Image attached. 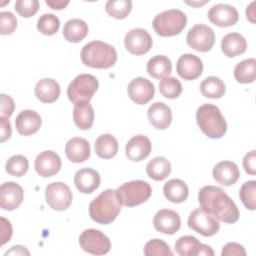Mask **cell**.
<instances>
[{"label":"cell","instance_id":"cell-1","mask_svg":"<svg viewBox=\"0 0 256 256\" xmlns=\"http://www.w3.org/2000/svg\"><path fill=\"white\" fill-rule=\"evenodd\" d=\"M198 201L202 209L222 222L232 224L239 219L236 204L220 187L212 185L202 187L198 193Z\"/></svg>","mask_w":256,"mask_h":256},{"label":"cell","instance_id":"cell-2","mask_svg":"<svg viewBox=\"0 0 256 256\" xmlns=\"http://www.w3.org/2000/svg\"><path fill=\"white\" fill-rule=\"evenodd\" d=\"M121 205L116 190L106 189L91 201L89 215L93 221L99 224H110L119 215Z\"/></svg>","mask_w":256,"mask_h":256},{"label":"cell","instance_id":"cell-3","mask_svg":"<svg viewBox=\"0 0 256 256\" xmlns=\"http://www.w3.org/2000/svg\"><path fill=\"white\" fill-rule=\"evenodd\" d=\"M80 56L84 65L97 69L110 68L117 61V52L115 48L112 45L99 40L85 44L81 50Z\"/></svg>","mask_w":256,"mask_h":256},{"label":"cell","instance_id":"cell-4","mask_svg":"<svg viewBox=\"0 0 256 256\" xmlns=\"http://www.w3.org/2000/svg\"><path fill=\"white\" fill-rule=\"evenodd\" d=\"M196 120L200 130L211 139L223 137L227 131V123L220 109L210 103L201 105L196 112Z\"/></svg>","mask_w":256,"mask_h":256},{"label":"cell","instance_id":"cell-5","mask_svg":"<svg viewBox=\"0 0 256 256\" xmlns=\"http://www.w3.org/2000/svg\"><path fill=\"white\" fill-rule=\"evenodd\" d=\"M187 24V16L179 9H169L157 14L152 26L154 31L162 37H170L179 34Z\"/></svg>","mask_w":256,"mask_h":256},{"label":"cell","instance_id":"cell-6","mask_svg":"<svg viewBox=\"0 0 256 256\" xmlns=\"http://www.w3.org/2000/svg\"><path fill=\"white\" fill-rule=\"evenodd\" d=\"M120 203L127 207H134L146 202L152 193L150 185L143 180H133L120 185L117 190Z\"/></svg>","mask_w":256,"mask_h":256},{"label":"cell","instance_id":"cell-7","mask_svg":"<svg viewBox=\"0 0 256 256\" xmlns=\"http://www.w3.org/2000/svg\"><path fill=\"white\" fill-rule=\"evenodd\" d=\"M99 82L91 74H79L68 85L67 96L74 104L79 102H89L94 93L98 90Z\"/></svg>","mask_w":256,"mask_h":256},{"label":"cell","instance_id":"cell-8","mask_svg":"<svg viewBox=\"0 0 256 256\" xmlns=\"http://www.w3.org/2000/svg\"><path fill=\"white\" fill-rule=\"evenodd\" d=\"M80 247L87 253L93 255H104L110 251V239L100 230L86 229L79 236Z\"/></svg>","mask_w":256,"mask_h":256},{"label":"cell","instance_id":"cell-9","mask_svg":"<svg viewBox=\"0 0 256 256\" xmlns=\"http://www.w3.org/2000/svg\"><path fill=\"white\" fill-rule=\"evenodd\" d=\"M188 227L205 237H210L219 231L220 223L212 214L202 208H196L188 217Z\"/></svg>","mask_w":256,"mask_h":256},{"label":"cell","instance_id":"cell-10","mask_svg":"<svg viewBox=\"0 0 256 256\" xmlns=\"http://www.w3.org/2000/svg\"><path fill=\"white\" fill-rule=\"evenodd\" d=\"M46 203L55 211H64L72 203L73 195L69 186L63 182H53L45 189Z\"/></svg>","mask_w":256,"mask_h":256},{"label":"cell","instance_id":"cell-11","mask_svg":"<svg viewBox=\"0 0 256 256\" xmlns=\"http://www.w3.org/2000/svg\"><path fill=\"white\" fill-rule=\"evenodd\" d=\"M186 40L192 49L207 52L215 43V33L212 28L205 24H196L188 31Z\"/></svg>","mask_w":256,"mask_h":256},{"label":"cell","instance_id":"cell-12","mask_svg":"<svg viewBox=\"0 0 256 256\" xmlns=\"http://www.w3.org/2000/svg\"><path fill=\"white\" fill-rule=\"evenodd\" d=\"M124 44L129 53L140 56L146 54L151 49L153 41L146 30L134 28L126 33Z\"/></svg>","mask_w":256,"mask_h":256},{"label":"cell","instance_id":"cell-13","mask_svg":"<svg viewBox=\"0 0 256 256\" xmlns=\"http://www.w3.org/2000/svg\"><path fill=\"white\" fill-rule=\"evenodd\" d=\"M129 98L139 105L148 103L155 94V88L151 81L144 77H137L133 79L127 87Z\"/></svg>","mask_w":256,"mask_h":256},{"label":"cell","instance_id":"cell-14","mask_svg":"<svg viewBox=\"0 0 256 256\" xmlns=\"http://www.w3.org/2000/svg\"><path fill=\"white\" fill-rule=\"evenodd\" d=\"M175 251L181 256H213L214 251L208 245L202 244L199 240L191 235L180 237L175 243Z\"/></svg>","mask_w":256,"mask_h":256},{"label":"cell","instance_id":"cell-15","mask_svg":"<svg viewBox=\"0 0 256 256\" xmlns=\"http://www.w3.org/2000/svg\"><path fill=\"white\" fill-rule=\"evenodd\" d=\"M211 23L218 27H230L238 22L239 14L234 6L229 4H216L208 11Z\"/></svg>","mask_w":256,"mask_h":256},{"label":"cell","instance_id":"cell-16","mask_svg":"<svg viewBox=\"0 0 256 256\" xmlns=\"http://www.w3.org/2000/svg\"><path fill=\"white\" fill-rule=\"evenodd\" d=\"M176 70L182 79L195 80L200 77L203 72V63L198 56L186 53L177 60Z\"/></svg>","mask_w":256,"mask_h":256},{"label":"cell","instance_id":"cell-17","mask_svg":"<svg viewBox=\"0 0 256 256\" xmlns=\"http://www.w3.org/2000/svg\"><path fill=\"white\" fill-rule=\"evenodd\" d=\"M61 165L62 163L59 155L52 150H46L36 156L34 168L38 175L42 177H51L59 172Z\"/></svg>","mask_w":256,"mask_h":256},{"label":"cell","instance_id":"cell-18","mask_svg":"<svg viewBox=\"0 0 256 256\" xmlns=\"http://www.w3.org/2000/svg\"><path fill=\"white\" fill-rule=\"evenodd\" d=\"M24 198L23 188L15 182H5L0 187V206L3 210L12 211L18 208Z\"/></svg>","mask_w":256,"mask_h":256},{"label":"cell","instance_id":"cell-19","mask_svg":"<svg viewBox=\"0 0 256 256\" xmlns=\"http://www.w3.org/2000/svg\"><path fill=\"white\" fill-rule=\"evenodd\" d=\"M153 226L161 233L172 235L180 229V215L171 209H161L154 215Z\"/></svg>","mask_w":256,"mask_h":256},{"label":"cell","instance_id":"cell-20","mask_svg":"<svg viewBox=\"0 0 256 256\" xmlns=\"http://www.w3.org/2000/svg\"><path fill=\"white\" fill-rule=\"evenodd\" d=\"M152 144L145 135H135L126 144L125 154L131 161H141L147 158L151 152Z\"/></svg>","mask_w":256,"mask_h":256},{"label":"cell","instance_id":"cell-21","mask_svg":"<svg viewBox=\"0 0 256 256\" xmlns=\"http://www.w3.org/2000/svg\"><path fill=\"white\" fill-rule=\"evenodd\" d=\"M212 175L218 184L223 186H231L238 181L240 171L234 162L221 161L214 166Z\"/></svg>","mask_w":256,"mask_h":256},{"label":"cell","instance_id":"cell-22","mask_svg":"<svg viewBox=\"0 0 256 256\" xmlns=\"http://www.w3.org/2000/svg\"><path fill=\"white\" fill-rule=\"evenodd\" d=\"M41 123L40 115L34 110H23L15 119L16 130L23 136L35 134L39 130Z\"/></svg>","mask_w":256,"mask_h":256},{"label":"cell","instance_id":"cell-23","mask_svg":"<svg viewBox=\"0 0 256 256\" xmlns=\"http://www.w3.org/2000/svg\"><path fill=\"white\" fill-rule=\"evenodd\" d=\"M74 184L81 193H92L100 185V175L92 168H82L75 173Z\"/></svg>","mask_w":256,"mask_h":256},{"label":"cell","instance_id":"cell-24","mask_svg":"<svg viewBox=\"0 0 256 256\" xmlns=\"http://www.w3.org/2000/svg\"><path fill=\"white\" fill-rule=\"evenodd\" d=\"M90 144L81 137L69 139L65 145L66 157L74 163H81L90 157Z\"/></svg>","mask_w":256,"mask_h":256},{"label":"cell","instance_id":"cell-25","mask_svg":"<svg viewBox=\"0 0 256 256\" xmlns=\"http://www.w3.org/2000/svg\"><path fill=\"white\" fill-rule=\"evenodd\" d=\"M148 120L157 129L164 130L168 128L172 121V112L168 105L163 102H155L149 108L147 112Z\"/></svg>","mask_w":256,"mask_h":256},{"label":"cell","instance_id":"cell-26","mask_svg":"<svg viewBox=\"0 0 256 256\" xmlns=\"http://www.w3.org/2000/svg\"><path fill=\"white\" fill-rule=\"evenodd\" d=\"M35 96L43 103H53L60 96V86L52 78H43L35 85Z\"/></svg>","mask_w":256,"mask_h":256},{"label":"cell","instance_id":"cell-27","mask_svg":"<svg viewBox=\"0 0 256 256\" xmlns=\"http://www.w3.org/2000/svg\"><path fill=\"white\" fill-rule=\"evenodd\" d=\"M247 49L246 39L237 32L226 34L221 41V50L225 56L232 58L243 54Z\"/></svg>","mask_w":256,"mask_h":256},{"label":"cell","instance_id":"cell-28","mask_svg":"<svg viewBox=\"0 0 256 256\" xmlns=\"http://www.w3.org/2000/svg\"><path fill=\"white\" fill-rule=\"evenodd\" d=\"M73 120L79 129H90L94 122V109L92 105L89 102H79L74 104Z\"/></svg>","mask_w":256,"mask_h":256},{"label":"cell","instance_id":"cell-29","mask_svg":"<svg viewBox=\"0 0 256 256\" xmlns=\"http://www.w3.org/2000/svg\"><path fill=\"white\" fill-rule=\"evenodd\" d=\"M164 196L167 200L173 203L184 202L189 194L187 184L181 179H171L163 186Z\"/></svg>","mask_w":256,"mask_h":256},{"label":"cell","instance_id":"cell-30","mask_svg":"<svg viewBox=\"0 0 256 256\" xmlns=\"http://www.w3.org/2000/svg\"><path fill=\"white\" fill-rule=\"evenodd\" d=\"M88 25L82 19L74 18L68 20L63 27V36L68 42L78 43L88 34Z\"/></svg>","mask_w":256,"mask_h":256},{"label":"cell","instance_id":"cell-31","mask_svg":"<svg viewBox=\"0 0 256 256\" xmlns=\"http://www.w3.org/2000/svg\"><path fill=\"white\" fill-rule=\"evenodd\" d=\"M147 72L155 79H163L171 74L172 63L165 55H155L147 62Z\"/></svg>","mask_w":256,"mask_h":256},{"label":"cell","instance_id":"cell-32","mask_svg":"<svg viewBox=\"0 0 256 256\" xmlns=\"http://www.w3.org/2000/svg\"><path fill=\"white\" fill-rule=\"evenodd\" d=\"M95 152L103 159H110L117 154L118 141L111 134H102L95 140Z\"/></svg>","mask_w":256,"mask_h":256},{"label":"cell","instance_id":"cell-33","mask_svg":"<svg viewBox=\"0 0 256 256\" xmlns=\"http://www.w3.org/2000/svg\"><path fill=\"white\" fill-rule=\"evenodd\" d=\"M171 172V164L168 159L162 156H158L150 160L146 166L147 175L155 180L162 181L169 176Z\"/></svg>","mask_w":256,"mask_h":256},{"label":"cell","instance_id":"cell-34","mask_svg":"<svg viewBox=\"0 0 256 256\" xmlns=\"http://www.w3.org/2000/svg\"><path fill=\"white\" fill-rule=\"evenodd\" d=\"M200 91L202 95L207 98L219 99L225 94L226 87L219 77L209 76L201 82Z\"/></svg>","mask_w":256,"mask_h":256},{"label":"cell","instance_id":"cell-35","mask_svg":"<svg viewBox=\"0 0 256 256\" xmlns=\"http://www.w3.org/2000/svg\"><path fill=\"white\" fill-rule=\"evenodd\" d=\"M255 67L256 60L254 58H248L239 62L234 68V78L236 81L243 84L254 82Z\"/></svg>","mask_w":256,"mask_h":256},{"label":"cell","instance_id":"cell-36","mask_svg":"<svg viewBox=\"0 0 256 256\" xmlns=\"http://www.w3.org/2000/svg\"><path fill=\"white\" fill-rule=\"evenodd\" d=\"M132 9L130 0H109L105 4L106 12L116 19L125 18Z\"/></svg>","mask_w":256,"mask_h":256},{"label":"cell","instance_id":"cell-37","mask_svg":"<svg viewBox=\"0 0 256 256\" xmlns=\"http://www.w3.org/2000/svg\"><path fill=\"white\" fill-rule=\"evenodd\" d=\"M29 168L28 159L23 155H14L10 157L5 164V170L8 174L16 177L25 175Z\"/></svg>","mask_w":256,"mask_h":256},{"label":"cell","instance_id":"cell-38","mask_svg":"<svg viewBox=\"0 0 256 256\" xmlns=\"http://www.w3.org/2000/svg\"><path fill=\"white\" fill-rule=\"evenodd\" d=\"M159 91L162 96L169 99H175L182 93V85L178 79L168 76L160 80Z\"/></svg>","mask_w":256,"mask_h":256},{"label":"cell","instance_id":"cell-39","mask_svg":"<svg viewBox=\"0 0 256 256\" xmlns=\"http://www.w3.org/2000/svg\"><path fill=\"white\" fill-rule=\"evenodd\" d=\"M60 27V20L57 16L51 13L43 14L37 21V29L43 35H53Z\"/></svg>","mask_w":256,"mask_h":256},{"label":"cell","instance_id":"cell-40","mask_svg":"<svg viewBox=\"0 0 256 256\" xmlns=\"http://www.w3.org/2000/svg\"><path fill=\"white\" fill-rule=\"evenodd\" d=\"M255 192H256V181L250 180L245 182L240 190H239V197L242 201L245 208L249 210H255L256 208V198H255Z\"/></svg>","mask_w":256,"mask_h":256},{"label":"cell","instance_id":"cell-41","mask_svg":"<svg viewBox=\"0 0 256 256\" xmlns=\"http://www.w3.org/2000/svg\"><path fill=\"white\" fill-rule=\"evenodd\" d=\"M143 253L146 256L152 255H162V256H172L173 252L166 242L161 239H152L148 241L143 249Z\"/></svg>","mask_w":256,"mask_h":256},{"label":"cell","instance_id":"cell-42","mask_svg":"<svg viewBox=\"0 0 256 256\" xmlns=\"http://www.w3.org/2000/svg\"><path fill=\"white\" fill-rule=\"evenodd\" d=\"M39 9L38 0H17L15 2V10L17 13L25 18L31 17L37 13Z\"/></svg>","mask_w":256,"mask_h":256},{"label":"cell","instance_id":"cell-43","mask_svg":"<svg viewBox=\"0 0 256 256\" xmlns=\"http://www.w3.org/2000/svg\"><path fill=\"white\" fill-rule=\"evenodd\" d=\"M17 27V19L9 11L0 12V33L1 35H10Z\"/></svg>","mask_w":256,"mask_h":256},{"label":"cell","instance_id":"cell-44","mask_svg":"<svg viewBox=\"0 0 256 256\" xmlns=\"http://www.w3.org/2000/svg\"><path fill=\"white\" fill-rule=\"evenodd\" d=\"M0 100H1V117H5L8 118L13 114L14 112V108H15V104H14V100L6 95V94H1L0 95Z\"/></svg>","mask_w":256,"mask_h":256},{"label":"cell","instance_id":"cell-45","mask_svg":"<svg viewBox=\"0 0 256 256\" xmlns=\"http://www.w3.org/2000/svg\"><path fill=\"white\" fill-rule=\"evenodd\" d=\"M221 255L222 256H233V255L245 256L246 251L241 244L236 242H229L223 247Z\"/></svg>","mask_w":256,"mask_h":256},{"label":"cell","instance_id":"cell-46","mask_svg":"<svg viewBox=\"0 0 256 256\" xmlns=\"http://www.w3.org/2000/svg\"><path fill=\"white\" fill-rule=\"evenodd\" d=\"M255 150H251L248 152L243 158V167L246 173L250 175L256 174V156Z\"/></svg>","mask_w":256,"mask_h":256},{"label":"cell","instance_id":"cell-47","mask_svg":"<svg viewBox=\"0 0 256 256\" xmlns=\"http://www.w3.org/2000/svg\"><path fill=\"white\" fill-rule=\"evenodd\" d=\"M0 141L1 143L7 141L12 133V129H11V124L8 120V118L5 117H1L0 116Z\"/></svg>","mask_w":256,"mask_h":256},{"label":"cell","instance_id":"cell-48","mask_svg":"<svg viewBox=\"0 0 256 256\" xmlns=\"http://www.w3.org/2000/svg\"><path fill=\"white\" fill-rule=\"evenodd\" d=\"M11 236H12L11 223L4 217H1V245H4L6 242H8Z\"/></svg>","mask_w":256,"mask_h":256},{"label":"cell","instance_id":"cell-49","mask_svg":"<svg viewBox=\"0 0 256 256\" xmlns=\"http://www.w3.org/2000/svg\"><path fill=\"white\" fill-rule=\"evenodd\" d=\"M5 256L7 255H30V252L26 249V247L22 246V245H15L12 246L10 250L6 251Z\"/></svg>","mask_w":256,"mask_h":256},{"label":"cell","instance_id":"cell-50","mask_svg":"<svg viewBox=\"0 0 256 256\" xmlns=\"http://www.w3.org/2000/svg\"><path fill=\"white\" fill-rule=\"evenodd\" d=\"M46 4L54 10H61V9H64L69 4V1L68 0H66V1H64V0H46Z\"/></svg>","mask_w":256,"mask_h":256},{"label":"cell","instance_id":"cell-51","mask_svg":"<svg viewBox=\"0 0 256 256\" xmlns=\"http://www.w3.org/2000/svg\"><path fill=\"white\" fill-rule=\"evenodd\" d=\"M254 5H255V2H251L249 6H247V9H246V17L247 19L252 22V23H255V8H254Z\"/></svg>","mask_w":256,"mask_h":256},{"label":"cell","instance_id":"cell-52","mask_svg":"<svg viewBox=\"0 0 256 256\" xmlns=\"http://www.w3.org/2000/svg\"><path fill=\"white\" fill-rule=\"evenodd\" d=\"M186 4L188 5H191V6H194V7H198V6H201V5H204L207 3V0L205 1H185Z\"/></svg>","mask_w":256,"mask_h":256}]
</instances>
